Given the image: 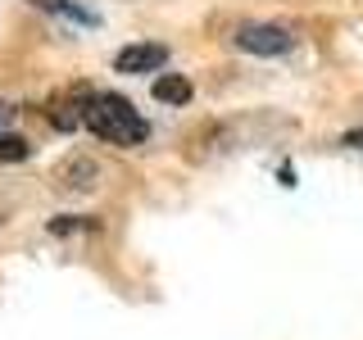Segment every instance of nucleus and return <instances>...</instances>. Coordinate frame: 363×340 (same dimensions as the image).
I'll return each mask as SVG.
<instances>
[{"label":"nucleus","mask_w":363,"mask_h":340,"mask_svg":"<svg viewBox=\"0 0 363 340\" xmlns=\"http://www.w3.org/2000/svg\"><path fill=\"white\" fill-rule=\"evenodd\" d=\"M82 128H91L100 141H113V145H141L145 136H150L145 118L132 109V100L113 96V91H91Z\"/></svg>","instance_id":"obj_1"},{"label":"nucleus","mask_w":363,"mask_h":340,"mask_svg":"<svg viewBox=\"0 0 363 340\" xmlns=\"http://www.w3.org/2000/svg\"><path fill=\"white\" fill-rule=\"evenodd\" d=\"M236 45H241L245 55H286L295 37L286 28H277V23H245L241 32H236Z\"/></svg>","instance_id":"obj_2"},{"label":"nucleus","mask_w":363,"mask_h":340,"mask_svg":"<svg viewBox=\"0 0 363 340\" xmlns=\"http://www.w3.org/2000/svg\"><path fill=\"white\" fill-rule=\"evenodd\" d=\"M86 100H91L86 86H68V91H60V96H50L45 118H50L60 132H73V128H82V118H86Z\"/></svg>","instance_id":"obj_3"},{"label":"nucleus","mask_w":363,"mask_h":340,"mask_svg":"<svg viewBox=\"0 0 363 340\" xmlns=\"http://www.w3.org/2000/svg\"><path fill=\"white\" fill-rule=\"evenodd\" d=\"M168 64V50L155 41H136V45H123L118 55H113V68L118 73H155V68Z\"/></svg>","instance_id":"obj_4"},{"label":"nucleus","mask_w":363,"mask_h":340,"mask_svg":"<svg viewBox=\"0 0 363 340\" xmlns=\"http://www.w3.org/2000/svg\"><path fill=\"white\" fill-rule=\"evenodd\" d=\"M96 177H100V168H96V159H86V154L64 159L60 173H55V181H60L64 191H86V186H96Z\"/></svg>","instance_id":"obj_5"},{"label":"nucleus","mask_w":363,"mask_h":340,"mask_svg":"<svg viewBox=\"0 0 363 340\" xmlns=\"http://www.w3.org/2000/svg\"><path fill=\"white\" fill-rule=\"evenodd\" d=\"M37 9H45V14H60L68 23H77V28H100V14L86 5H77V0H32Z\"/></svg>","instance_id":"obj_6"},{"label":"nucleus","mask_w":363,"mask_h":340,"mask_svg":"<svg viewBox=\"0 0 363 340\" xmlns=\"http://www.w3.org/2000/svg\"><path fill=\"white\" fill-rule=\"evenodd\" d=\"M155 100H164V105H186V100H191V82L182 73L155 77Z\"/></svg>","instance_id":"obj_7"},{"label":"nucleus","mask_w":363,"mask_h":340,"mask_svg":"<svg viewBox=\"0 0 363 340\" xmlns=\"http://www.w3.org/2000/svg\"><path fill=\"white\" fill-rule=\"evenodd\" d=\"M32 154V145L23 136H0V164H23Z\"/></svg>","instance_id":"obj_8"},{"label":"nucleus","mask_w":363,"mask_h":340,"mask_svg":"<svg viewBox=\"0 0 363 340\" xmlns=\"http://www.w3.org/2000/svg\"><path fill=\"white\" fill-rule=\"evenodd\" d=\"M77 227H96V222H77V218H64V222H50V232H55V236H68V232H77Z\"/></svg>","instance_id":"obj_9"},{"label":"nucleus","mask_w":363,"mask_h":340,"mask_svg":"<svg viewBox=\"0 0 363 340\" xmlns=\"http://www.w3.org/2000/svg\"><path fill=\"white\" fill-rule=\"evenodd\" d=\"M345 145H354V150H363V132H345Z\"/></svg>","instance_id":"obj_10"},{"label":"nucleus","mask_w":363,"mask_h":340,"mask_svg":"<svg viewBox=\"0 0 363 340\" xmlns=\"http://www.w3.org/2000/svg\"><path fill=\"white\" fill-rule=\"evenodd\" d=\"M5 123H9V105H5V100H0V128H5Z\"/></svg>","instance_id":"obj_11"}]
</instances>
